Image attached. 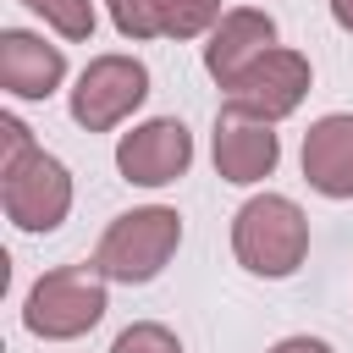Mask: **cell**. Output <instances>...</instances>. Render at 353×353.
<instances>
[{"label": "cell", "mask_w": 353, "mask_h": 353, "mask_svg": "<svg viewBox=\"0 0 353 353\" xmlns=\"http://www.w3.org/2000/svg\"><path fill=\"white\" fill-rule=\"evenodd\" d=\"M232 254L254 276H292L309 254V215L287 193H259L232 221Z\"/></svg>", "instance_id": "6da1fadb"}, {"label": "cell", "mask_w": 353, "mask_h": 353, "mask_svg": "<svg viewBox=\"0 0 353 353\" xmlns=\"http://www.w3.org/2000/svg\"><path fill=\"white\" fill-rule=\"evenodd\" d=\"M182 243V215L165 210V204H149V210H127L105 226L99 248H94V270L105 281H154L165 270V259L176 254Z\"/></svg>", "instance_id": "7a4b0ae2"}, {"label": "cell", "mask_w": 353, "mask_h": 353, "mask_svg": "<svg viewBox=\"0 0 353 353\" xmlns=\"http://www.w3.org/2000/svg\"><path fill=\"white\" fill-rule=\"evenodd\" d=\"M105 320V276L94 265H61V270H44L33 287H28V303H22V325L44 342H72L83 331H94Z\"/></svg>", "instance_id": "3957f363"}, {"label": "cell", "mask_w": 353, "mask_h": 353, "mask_svg": "<svg viewBox=\"0 0 353 353\" xmlns=\"http://www.w3.org/2000/svg\"><path fill=\"white\" fill-rule=\"evenodd\" d=\"M143 99H149V72H143V61H132V55H94V61L77 72V88H72V121L88 127V132H110V127H121Z\"/></svg>", "instance_id": "277c9868"}, {"label": "cell", "mask_w": 353, "mask_h": 353, "mask_svg": "<svg viewBox=\"0 0 353 353\" xmlns=\"http://www.w3.org/2000/svg\"><path fill=\"white\" fill-rule=\"evenodd\" d=\"M309 94V61L298 50H265L237 83H226V110L248 121H281L303 105Z\"/></svg>", "instance_id": "5b68a950"}, {"label": "cell", "mask_w": 353, "mask_h": 353, "mask_svg": "<svg viewBox=\"0 0 353 353\" xmlns=\"http://www.w3.org/2000/svg\"><path fill=\"white\" fill-rule=\"evenodd\" d=\"M0 204L22 232H55L72 210V171L55 154L33 149L22 165L0 171Z\"/></svg>", "instance_id": "8992f818"}, {"label": "cell", "mask_w": 353, "mask_h": 353, "mask_svg": "<svg viewBox=\"0 0 353 353\" xmlns=\"http://www.w3.org/2000/svg\"><path fill=\"white\" fill-rule=\"evenodd\" d=\"M188 165H193V138L176 116H154V121L121 132V143H116V171L138 188H165Z\"/></svg>", "instance_id": "52a82bcc"}, {"label": "cell", "mask_w": 353, "mask_h": 353, "mask_svg": "<svg viewBox=\"0 0 353 353\" xmlns=\"http://www.w3.org/2000/svg\"><path fill=\"white\" fill-rule=\"evenodd\" d=\"M121 39H199L226 11L221 0H105Z\"/></svg>", "instance_id": "ba28073f"}, {"label": "cell", "mask_w": 353, "mask_h": 353, "mask_svg": "<svg viewBox=\"0 0 353 353\" xmlns=\"http://www.w3.org/2000/svg\"><path fill=\"white\" fill-rule=\"evenodd\" d=\"M265 50H276V22H270L265 11H254V6H237V11H226V17L210 28L204 72L226 88V83H237Z\"/></svg>", "instance_id": "9c48e42d"}, {"label": "cell", "mask_w": 353, "mask_h": 353, "mask_svg": "<svg viewBox=\"0 0 353 353\" xmlns=\"http://www.w3.org/2000/svg\"><path fill=\"white\" fill-rule=\"evenodd\" d=\"M66 77V55L61 44H44L28 28H6L0 33V88L17 99H50Z\"/></svg>", "instance_id": "30bf717a"}, {"label": "cell", "mask_w": 353, "mask_h": 353, "mask_svg": "<svg viewBox=\"0 0 353 353\" xmlns=\"http://www.w3.org/2000/svg\"><path fill=\"white\" fill-rule=\"evenodd\" d=\"M281 160V138L270 132V121H248V116H232L221 110L215 116V171L237 188L270 176Z\"/></svg>", "instance_id": "8fae6325"}, {"label": "cell", "mask_w": 353, "mask_h": 353, "mask_svg": "<svg viewBox=\"0 0 353 353\" xmlns=\"http://www.w3.org/2000/svg\"><path fill=\"white\" fill-rule=\"evenodd\" d=\"M303 176L325 199H353V116H320L303 132Z\"/></svg>", "instance_id": "7c38bea8"}, {"label": "cell", "mask_w": 353, "mask_h": 353, "mask_svg": "<svg viewBox=\"0 0 353 353\" xmlns=\"http://www.w3.org/2000/svg\"><path fill=\"white\" fill-rule=\"evenodd\" d=\"M22 6L39 11V17H44L61 39H72V44L94 33V6H88V0H22Z\"/></svg>", "instance_id": "4fadbf2b"}, {"label": "cell", "mask_w": 353, "mask_h": 353, "mask_svg": "<svg viewBox=\"0 0 353 353\" xmlns=\"http://www.w3.org/2000/svg\"><path fill=\"white\" fill-rule=\"evenodd\" d=\"M110 353H182V342H176L165 325H154V320H138V325H127V331L110 342Z\"/></svg>", "instance_id": "5bb4252c"}, {"label": "cell", "mask_w": 353, "mask_h": 353, "mask_svg": "<svg viewBox=\"0 0 353 353\" xmlns=\"http://www.w3.org/2000/svg\"><path fill=\"white\" fill-rule=\"evenodd\" d=\"M39 143H33V132L17 121V116H0V171H11V165H22L28 154H33Z\"/></svg>", "instance_id": "9a60e30c"}, {"label": "cell", "mask_w": 353, "mask_h": 353, "mask_svg": "<svg viewBox=\"0 0 353 353\" xmlns=\"http://www.w3.org/2000/svg\"><path fill=\"white\" fill-rule=\"evenodd\" d=\"M270 353H331V342H320V336H281Z\"/></svg>", "instance_id": "2e32d148"}, {"label": "cell", "mask_w": 353, "mask_h": 353, "mask_svg": "<svg viewBox=\"0 0 353 353\" xmlns=\"http://www.w3.org/2000/svg\"><path fill=\"white\" fill-rule=\"evenodd\" d=\"M331 17H336V28L353 33V0H331Z\"/></svg>", "instance_id": "e0dca14e"}]
</instances>
